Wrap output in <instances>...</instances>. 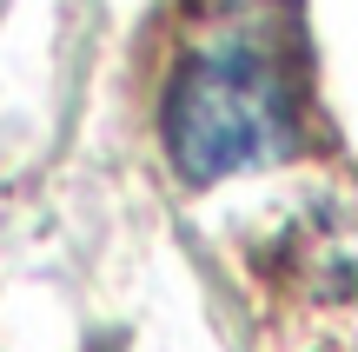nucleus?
Returning <instances> with one entry per match:
<instances>
[{"label":"nucleus","instance_id":"nucleus-1","mask_svg":"<svg viewBox=\"0 0 358 352\" xmlns=\"http://www.w3.org/2000/svg\"><path fill=\"white\" fill-rule=\"evenodd\" d=\"M159 146L186 186H219L299 146V100L259 40H213L166 80Z\"/></svg>","mask_w":358,"mask_h":352}]
</instances>
